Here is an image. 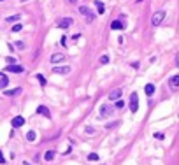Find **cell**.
Returning a JSON list of instances; mask_svg holds the SVG:
<instances>
[{
	"mask_svg": "<svg viewBox=\"0 0 179 165\" xmlns=\"http://www.w3.org/2000/svg\"><path fill=\"white\" fill-rule=\"evenodd\" d=\"M163 20H165V11H156L151 18V23H153V26H158Z\"/></svg>",
	"mask_w": 179,
	"mask_h": 165,
	"instance_id": "obj_1",
	"label": "cell"
},
{
	"mask_svg": "<svg viewBox=\"0 0 179 165\" xmlns=\"http://www.w3.org/2000/svg\"><path fill=\"white\" fill-rule=\"evenodd\" d=\"M130 111L132 113H137L139 111V95L137 93H132L130 95Z\"/></svg>",
	"mask_w": 179,
	"mask_h": 165,
	"instance_id": "obj_2",
	"label": "cell"
},
{
	"mask_svg": "<svg viewBox=\"0 0 179 165\" xmlns=\"http://www.w3.org/2000/svg\"><path fill=\"white\" fill-rule=\"evenodd\" d=\"M79 12L84 16V18H86V21H88V23H91V21L95 20V14H93V12H91V11H90L86 5H81V7H79Z\"/></svg>",
	"mask_w": 179,
	"mask_h": 165,
	"instance_id": "obj_3",
	"label": "cell"
},
{
	"mask_svg": "<svg viewBox=\"0 0 179 165\" xmlns=\"http://www.w3.org/2000/svg\"><path fill=\"white\" fill-rule=\"evenodd\" d=\"M112 105L109 104H104V105H100V118H109L111 114H112Z\"/></svg>",
	"mask_w": 179,
	"mask_h": 165,
	"instance_id": "obj_4",
	"label": "cell"
},
{
	"mask_svg": "<svg viewBox=\"0 0 179 165\" xmlns=\"http://www.w3.org/2000/svg\"><path fill=\"white\" fill-rule=\"evenodd\" d=\"M53 74H69L70 72V65H56L51 69Z\"/></svg>",
	"mask_w": 179,
	"mask_h": 165,
	"instance_id": "obj_5",
	"label": "cell"
},
{
	"mask_svg": "<svg viewBox=\"0 0 179 165\" xmlns=\"http://www.w3.org/2000/svg\"><path fill=\"white\" fill-rule=\"evenodd\" d=\"M72 23H74L72 18H61V20L56 21V26H58V28H69Z\"/></svg>",
	"mask_w": 179,
	"mask_h": 165,
	"instance_id": "obj_6",
	"label": "cell"
},
{
	"mask_svg": "<svg viewBox=\"0 0 179 165\" xmlns=\"http://www.w3.org/2000/svg\"><path fill=\"white\" fill-rule=\"evenodd\" d=\"M11 125H12V128H20V126L25 125V118H23V116H14L12 121H11Z\"/></svg>",
	"mask_w": 179,
	"mask_h": 165,
	"instance_id": "obj_7",
	"label": "cell"
},
{
	"mask_svg": "<svg viewBox=\"0 0 179 165\" xmlns=\"http://www.w3.org/2000/svg\"><path fill=\"white\" fill-rule=\"evenodd\" d=\"M49 60H51V63H60V62L65 60V54H63V53H53Z\"/></svg>",
	"mask_w": 179,
	"mask_h": 165,
	"instance_id": "obj_8",
	"label": "cell"
},
{
	"mask_svg": "<svg viewBox=\"0 0 179 165\" xmlns=\"http://www.w3.org/2000/svg\"><path fill=\"white\" fill-rule=\"evenodd\" d=\"M169 86L172 88V90H177L179 88V74L177 76H172V77L169 79Z\"/></svg>",
	"mask_w": 179,
	"mask_h": 165,
	"instance_id": "obj_9",
	"label": "cell"
},
{
	"mask_svg": "<svg viewBox=\"0 0 179 165\" xmlns=\"http://www.w3.org/2000/svg\"><path fill=\"white\" fill-rule=\"evenodd\" d=\"M5 70H7V72H14V74H21L23 70H25V69H23L21 65H16V63H14V65H9Z\"/></svg>",
	"mask_w": 179,
	"mask_h": 165,
	"instance_id": "obj_10",
	"label": "cell"
},
{
	"mask_svg": "<svg viewBox=\"0 0 179 165\" xmlns=\"http://www.w3.org/2000/svg\"><path fill=\"white\" fill-rule=\"evenodd\" d=\"M37 114H42L44 118H51V113L46 105H39V107H37Z\"/></svg>",
	"mask_w": 179,
	"mask_h": 165,
	"instance_id": "obj_11",
	"label": "cell"
},
{
	"mask_svg": "<svg viewBox=\"0 0 179 165\" xmlns=\"http://www.w3.org/2000/svg\"><path fill=\"white\" fill-rule=\"evenodd\" d=\"M144 93H146L148 97H151V95L155 93V84H153V82H148V84L144 86Z\"/></svg>",
	"mask_w": 179,
	"mask_h": 165,
	"instance_id": "obj_12",
	"label": "cell"
},
{
	"mask_svg": "<svg viewBox=\"0 0 179 165\" xmlns=\"http://www.w3.org/2000/svg\"><path fill=\"white\" fill-rule=\"evenodd\" d=\"M111 28H112V30H123V28H125V25H123L119 20H116V21H112V23H111Z\"/></svg>",
	"mask_w": 179,
	"mask_h": 165,
	"instance_id": "obj_13",
	"label": "cell"
},
{
	"mask_svg": "<svg viewBox=\"0 0 179 165\" xmlns=\"http://www.w3.org/2000/svg\"><path fill=\"white\" fill-rule=\"evenodd\" d=\"M121 90H112V92L109 93V98L111 100H119V97H121Z\"/></svg>",
	"mask_w": 179,
	"mask_h": 165,
	"instance_id": "obj_14",
	"label": "cell"
},
{
	"mask_svg": "<svg viewBox=\"0 0 179 165\" xmlns=\"http://www.w3.org/2000/svg\"><path fill=\"white\" fill-rule=\"evenodd\" d=\"M55 155H56V151H55V149H49V151H46V155H44V160H46V162H51V160L55 158Z\"/></svg>",
	"mask_w": 179,
	"mask_h": 165,
	"instance_id": "obj_15",
	"label": "cell"
},
{
	"mask_svg": "<svg viewBox=\"0 0 179 165\" xmlns=\"http://www.w3.org/2000/svg\"><path fill=\"white\" fill-rule=\"evenodd\" d=\"M7 84H9V79H7V77H5L4 74H0V90H4V88H5Z\"/></svg>",
	"mask_w": 179,
	"mask_h": 165,
	"instance_id": "obj_16",
	"label": "cell"
},
{
	"mask_svg": "<svg viewBox=\"0 0 179 165\" xmlns=\"http://www.w3.org/2000/svg\"><path fill=\"white\" fill-rule=\"evenodd\" d=\"M95 7H97V12H99V14H104V12H105V7H104V4H102L100 0L95 2Z\"/></svg>",
	"mask_w": 179,
	"mask_h": 165,
	"instance_id": "obj_17",
	"label": "cell"
},
{
	"mask_svg": "<svg viewBox=\"0 0 179 165\" xmlns=\"http://www.w3.org/2000/svg\"><path fill=\"white\" fill-rule=\"evenodd\" d=\"M21 93V88H14V90H7L5 95H9V97H14V95H20Z\"/></svg>",
	"mask_w": 179,
	"mask_h": 165,
	"instance_id": "obj_18",
	"label": "cell"
},
{
	"mask_svg": "<svg viewBox=\"0 0 179 165\" xmlns=\"http://www.w3.org/2000/svg\"><path fill=\"white\" fill-rule=\"evenodd\" d=\"M37 79H39V82H40V86H46L48 84V79L42 76V74H37Z\"/></svg>",
	"mask_w": 179,
	"mask_h": 165,
	"instance_id": "obj_19",
	"label": "cell"
},
{
	"mask_svg": "<svg viewBox=\"0 0 179 165\" xmlns=\"http://www.w3.org/2000/svg\"><path fill=\"white\" fill-rule=\"evenodd\" d=\"M88 160H90V162H99V155H97V153H90Z\"/></svg>",
	"mask_w": 179,
	"mask_h": 165,
	"instance_id": "obj_20",
	"label": "cell"
},
{
	"mask_svg": "<svg viewBox=\"0 0 179 165\" xmlns=\"http://www.w3.org/2000/svg\"><path fill=\"white\" fill-rule=\"evenodd\" d=\"M21 28H23V25H20V23H16V25H12V28H11V32L14 33V32H20Z\"/></svg>",
	"mask_w": 179,
	"mask_h": 165,
	"instance_id": "obj_21",
	"label": "cell"
},
{
	"mask_svg": "<svg viewBox=\"0 0 179 165\" xmlns=\"http://www.w3.org/2000/svg\"><path fill=\"white\" fill-rule=\"evenodd\" d=\"M27 139H28L30 142H32V141H35V132H33V130H30L28 134H27Z\"/></svg>",
	"mask_w": 179,
	"mask_h": 165,
	"instance_id": "obj_22",
	"label": "cell"
},
{
	"mask_svg": "<svg viewBox=\"0 0 179 165\" xmlns=\"http://www.w3.org/2000/svg\"><path fill=\"white\" fill-rule=\"evenodd\" d=\"M20 20V14H14V16H9L5 21H9V23H14V21H18Z\"/></svg>",
	"mask_w": 179,
	"mask_h": 165,
	"instance_id": "obj_23",
	"label": "cell"
},
{
	"mask_svg": "<svg viewBox=\"0 0 179 165\" xmlns=\"http://www.w3.org/2000/svg\"><path fill=\"white\" fill-rule=\"evenodd\" d=\"M100 63H102V65H105V63H109V56H107V54H104V56L100 58Z\"/></svg>",
	"mask_w": 179,
	"mask_h": 165,
	"instance_id": "obj_24",
	"label": "cell"
},
{
	"mask_svg": "<svg viewBox=\"0 0 179 165\" xmlns=\"http://www.w3.org/2000/svg\"><path fill=\"white\" fill-rule=\"evenodd\" d=\"M114 107H116V109H123V107H125V104L121 102V100H116V104H114Z\"/></svg>",
	"mask_w": 179,
	"mask_h": 165,
	"instance_id": "obj_25",
	"label": "cell"
},
{
	"mask_svg": "<svg viewBox=\"0 0 179 165\" xmlns=\"http://www.w3.org/2000/svg\"><path fill=\"white\" fill-rule=\"evenodd\" d=\"M155 139H158V141H163V139H165V135L162 134V132H156V134H155Z\"/></svg>",
	"mask_w": 179,
	"mask_h": 165,
	"instance_id": "obj_26",
	"label": "cell"
},
{
	"mask_svg": "<svg viewBox=\"0 0 179 165\" xmlns=\"http://www.w3.org/2000/svg\"><path fill=\"white\" fill-rule=\"evenodd\" d=\"M84 132H86V134H93V132H95V128H93V126H86V128H84Z\"/></svg>",
	"mask_w": 179,
	"mask_h": 165,
	"instance_id": "obj_27",
	"label": "cell"
},
{
	"mask_svg": "<svg viewBox=\"0 0 179 165\" xmlns=\"http://www.w3.org/2000/svg\"><path fill=\"white\" fill-rule=\"evenodd\" d=\"M0 163H5V156L2 153V149H0Z\"/></svg>",
	"mask_w": 179,
	"mask_h": 165,
	"instance_id": "obj_28",
	"label": "cell"
},
{
	"mask_svg": "<svg viewBox=\"0 0 179 165\" xmlns=\"http://www.w3.org/2000/svg\"><path fill=\"white\" fill-rule=\"evenodd\" d=\"M16 48H18V49H25V44H23V42H16Z\"/></svg>",
	"mask_w": 179,
	"mask_h": 165,
	"instance_id": "obj_29",
	"label": "cell"
},
{
	"mask_svg": "<svg viewBox=\"0 0 179 165\" xmlns=\"http://www.w3.org/2000/svg\"><path fill=\"white\" fill-rule=\"evenodd\" d=\"M7 63H11V65H14V63H16V60H14L12 56H9V58H7Z\"/></svg>",
	"mask_w": 179,
	"mask_h": 165,
	"instance_id": "obj_30",
	"label": "cell"
},
{
	"mask_svg": "<svg viewBox=\"0 0 179 165\" xmlns=\"http://www.w3.org/2000/svg\"><path fill=\"white\" fill-rule=\"evenodd\" d=\"M61 46H67V37H61Z\"/></svg>",
	"mask_w": 179,
	"mask_h": 165,
	"instance_id": "obj_31",
	"label": "cell"
},
{
	"mask_svg": "<svg viewBox=\"0 0 179 165\" xmlns=\"http://www.w3.org/2000/svg\"><path fill=\"white\" fill-rule=\"evenodd\" d=\"M176 67H179V53L176 54Z\"/></svg>",
	"mask_w": 179,
	"mask_h": 165,
	"instance_id": "obj_32",
	"label": "cell"
},
{
	"mask_svg": "<svg viewBox=\"0 0 179 165\" xmlns=\"http://www.w3.org/2000/svg\"><path fill=\"white\" fill-rule=\"evenodd\" d=\"M76 2H77V0H70V4H76Z\"/></svg>",
	"mask_w": 179,
	"mask_h": 165,
	"instance_id": "obj_33",
	"label": "cell"
},
{
	"mask_svg": "<svg viewBox=\"0 0 179 165\" xmlns=\"http://www.w3.org/2000/svg\"><path fill=\"white\" fill-rule=\"evenodd\" d=\"M137 2H142V0H137Z\"/></svg>",
	"mask_w": 179,
	"mask_h": 165,
	"instance_id": "obj_34",
	"label": "cell"
},
{
	"mask_svg": "<svg viewBox=\"0 0 179 165\" xmlns=\"http://www.w3.org/2000/svg\"><path fill=\"white\" fill-rule=\"evenodd\" d=\"M25 165H30V163H25Z\"/></svg>",
	"mask_w": 179,
	"mask_h": 165,
	"instance_id": "obj_35",
	"label": "cell"
},
{
	"mask_svg": "<svg viewBox=\"0 0 179 165\" xmlns=\"http://www.w3.org/2000/svg\"><path fill=\"white\" fill-rule=\"evenodd\" d=\"M0 2H2V0H0Z\"/></svg>",
	"mask_w": 179,
	"mask_h": 165,
	"instance_id": "obj_36",
	"label": "cell"
},
{
	"mask_svg": "<svg viewBox=\"0 0 179 165\" xmlns=\"http://www.w3.org/2000/svg\"><path fill=\"white\" fill-rule=\"evenodd\" d=\"M23 2H25V0H23Z\"/></svg>",
	"mask_w": 179,
	"mask_h": 165,
	"instance_id": "obj_37",
	"label": "cell"
}]
</instances>
